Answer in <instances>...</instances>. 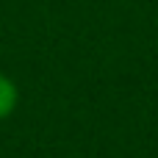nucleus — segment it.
Instances as JSON below:
<instances>
[{
	"label": "nucleus",
	"instance_id": "1",
	"mask_svg": "<svg viewBox=\"0 0 158 158\" xmlns=\"http://www.w3.org/2000/svg\"><path fill=\"white\" fill-rule=\"evenodd\" d=\"M19 106V86L11 75L0 72V122H6Z\"/></svg>",
	"mask_w": 158,
	"mask_h": 158
}]
</instances>
